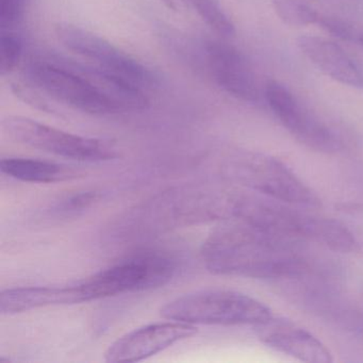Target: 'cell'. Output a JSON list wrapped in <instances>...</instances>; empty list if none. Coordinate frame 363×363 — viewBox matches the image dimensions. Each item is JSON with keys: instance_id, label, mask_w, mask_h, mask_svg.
<instances>
[{"instance_id": "obj_1", "label": "cell", "mask_w": 363, "mask_h": 363, "mask_svg": "<svg viewBox=\"0 0 363 363\" xmlns=\"http://www.w3.org/2000/svg\"><path fill=\"white\" fill-rule=\"evenodd\" d=\"M24 72L40 92L84 113L113 116L150 105L143 89L92 63L50 54L29 60Z\"/></svg>"}, {"instance_id": "obj_2", "label": "cell", "mask_w": 363, "mask_h": 363, "mask_svg": "<svg viewBox=\"0 0 363 363\" xmlns=\"http://www.w3.org/2000/svg\"><path fill=\"white\" fill-rule=\"evenodd\" d=\"M295 241L239 220L212 231L201 246V255L208 271L216 275L292 278L307 269Z\"/></svg>"}, {"instance_id": "obj_3", "label": "cell", "mask_w": 363, "mask_h": 363, "mask_svg": "<svg viewBox=\"0 0 363 363\" xmlns=\"http://www.w3.org/2000/svg\"><path fill=\"white\" fill-rule=\"evenodd\" d=\"M240 191L190 186L161 193L128 218V231L152 233L216 220L235 218Z\"/></svg>"}, {"instance_id": "obj_4", "label": "cell", "mask_w": 363, "mask_h": 363, "mask_svg": "<svg viewBox=\"0 0 363 363\" xmlns=\"http://www.w3.org/2000/svg\"><path fill=\"white\" fill-rule=\"evenodd\" d=\"M167 320L192 325H252L273 320L272 310L248 295L228 290L197 291L178 297L161 308Z\"/></svg>"}, {"instance_id": "obj_5", "label": "cell", "mask_w": 363, "mask_h": 363, "mask_svg": "<svg viewBox=\"0 0 363 363\" xmlns=\"http://www.w3.org/2000/svg\"><path fill=\"white\" fill-rule=\"evenodd\" d=\"M173 259L158 252H142L78 282L86 303L125 293L160 288L175 275Z\"/></svg>"}, {"instance_id": "obj_6", "label": "cell", "mask_w": 363, "mask_h": 363, "mask_svg": "<svg viewBox=\"0 0 363 363\" xmlns=\"http://www.w3.org/2000/svg\"><path fill=\"white\" fill-rule=\"evenodd\" d=\"M227 174L243 186L288 205L318 208L320 199L288 167L274 157L246 154L227 165Z\"/></svg>"}, {"instance_id": "obj_7", "label": "cell", "mask_w": 363, "mask_h": 363, "mask_svg": "<svg viewBox=\"0 0 363 363\" xmlns=\"http://www.w3.org/2000/svg\"><path fill=\"white\" fill-rule=\"evenodd\" d=\"M1 127L13 141L63 158L103 162L118 157L111 142L74 135L24 116H7Z\"/></svg>"}, {"instance_id": "obj_8", "label": "cell", "mask_w": 363, "mask_h": 363, "mask_svg": "<svg viewBox=\"0 0 363 363\" xmlns=\"http://www.w3.org/2000/svg\"><path fill=\"white\" fill-rule=\"evenodd\" d=\"M55 33L67 50L92 65L121 76L143 90L158 86V76L150 67L104 38L69 23H59L55 27Z\"/></svg>"}, {"instance_id": "obj_9", "label": "cell", "mask_w": 363, "mask_h": 363, "mask_svg": "<svg viewBox=\"0 0 363 363\" xmlns=\"http://www.w3.org/2000/svg\"><path fill=\"white\" fill-rule=\"evenodd\" d=\"M197 333L195 325L169 320L135 329L118 337L105 354L107 362H138L155 356Z\"/></svg>"}, {"instance_id": "obj_10", "label": "cell", "mask_w": 363, "mask_h": 363, "mask_svg": "<svg viewBox=\"0 0 363 363\" xmlns=\"http://www.w3.org/2000/svg\"><path fill=\"white\" fill-rule=\"evenodd\" d=\"M203 54L208 72L222 90L247 103L258 101L256 78L240 52L223 42L208 41Z\"/></svg>"}, {"instance_id": "obj_11", "label": "cell", "mask_w": 363, "mask_h": 363, "mask_svg": "<svg viewBox=\"0 0 363 363\" xmlns=\"http://www.w3.org/2000/svg\"><path fill=\"white\" fill-rule=\"evenodd\" d=\"M262 343L277 352L308 363H330V350L315 335L288 320H269L257 326Z\"/></svg>"}, {"instance_id": "obj_12", "label": "cell", "mask_w": 363, "mask_h": 363, "mask_svg": "<svg viewBox=\"0 0 363 363\" xmlns=\"http://www.w3.org/2000/svg\"><path fill=\"white\" fill-rule=\"evenodd\" d=\"M296 44L308 60L324 75L352 88H363V72L335 42L315 35H301Z\"/></svg>"}, {"instance_id": "obj_13", "label": "cell", "mask_w": 363, "mask_h": 363, "mask_svg": "<svg viewBox=\"0 0 363 363\" xmlns=\"http://www.w3.org/2000/svg\"><path fill=\"white\" fill-rule=\"evenodd\" d=\"M84 303L79 284L67 286H23L0 293V312L3 315L22 313L50 306Z\"/></svg>"}, {"instance_id": "obj_14", "label": "cell", "mask_w": 363, "mask_h": 363, "mask_svg": "<svg viewBox=\"0 0 363 363\" xmlns=\"http://www.w3.org/2000/svg\"><path fill=\"white\" fill-rule=\"evenodd\" d=\"M0 169L6 175L31 184H55L78 177V172L67 165L30 158H5Z\"/></svg>"}, {"instance_id": "obj_15", "label": "cell", "mask_w": 363, "mask_h": 363, "mask_svg": "<svg viewBox=\"0 0 363 363\" xmlns=\"http://www.w3.org/2000/svg\"><path fill=\"white\" fill-rule=\"evenodd\" d=\"M265 99L278 120L292 133L307 111L298 105L292 93L276 80H269L265 84Z\"/></svg>"}, {"instance_id": "obj_16", "label": "cell", "mask_w": 363, "mask_h": 363, "mask_svg": "<svg viewBox=\"0 0 363 363\" xmlns=\"http://www.w3.org/2000/svg\"><path fill=\"white\" fill-rule=\"evenodd\" d=\"M197 12L201 20L218 35L230 38L235 35V27L220 0H186Z\"/></svg>"}, {"instance_id": "obj_17", "label": "cell", "mask_w": 363, "mask_h": 363, "mask_svg": "<svg viewBox=\"0 0 363 363\" xmlns=\"http://www.w3.org/2000/svg\"><path fill=\"white\" fill-rule=\"evenodd\" d=\"M278 18L292 27H305L316 24L320 14L301 0H272Z\"/></svg>"}, {"instance_id": "obj_18", "label": "cell", "mask_w": 363, "mask_h": 363, "mask_svg": "<svg viewBox=\"0 0 363 363\" xmlns=\"http://www.w3.org/2000/svg\"><path fill=\"white\" fill-rule=\"evenodd\" d=\"M23 55V42L12 30H3L0 37V72L5 76L11 73L20 63Z\"/></svg>"}, {"instance_id": "obj_19", "label": "cell", "mask_w": 363, "mask_h": 363, "mask_svg": "<svg viewBox=\"0 0 363 363\" xmlns=\"http://www.w3.org/2000/svg\"><path fill=\"white\" fill-rule=\"evenodd\" d=\"M28 0H0V26L3 30H11L24 16Z\"/></svg>"}, {"instance_id": "obj_20", "label": "cell", "mask_w": 363, "mask_h": 363, "mask_svg": "<svg viewBox=\"0 0 363 363\" xmlns=\"http://www.w3.org/2000/svg\"><path fill=\"white\" fill-rule=\"evenodd\" d=\"M99 196L96 192H82L72 195L65 201H61L56 207L57 213L75 214L90 208L93 203L99 201Z\"/></svg>"}, {"instance_id": "obj_21", "label": "cell", "mask_w": 363, "mask_h": 363, "mask_svg": "<svg viewBox=\"0 0 363 363\" xmlns=\"http://www.w3.org/2000/svg\"><path fill=\"white\" fill-rule=\"evenodd\" d=\"M316 24L326 31L329 35L342 40V41H350L354 39V33L352 27L344 21L331 16H318Z\"/></svg>"}, {"instance_id": "obj_22", "label": "cell", "mask_w": 363, "mask_h": 363, "mask_svg": "<svg viewBox=\"0 0 363 363\" xmlns=\"http://www.w3.org/2000/svg\"><path fill=\"white\" fill-rule=\"evenodd\" d=\"M169 9L176 11L178 10V0H161Z\"/></svg>"}, {"instance_id": "obj_23", "label": "cell", "mask_w": 363, "mask_h": 363, "mask_svg": "<svg viewBox=\"0 0 363 363\" xmlns=\"http://www.w3.org/2000/svg\"><path fill=\"white\" fill-rule=\"evenodd\" d=\"M359 41H360L361 46H362V48H363V37H361L360 40H359Z\"/></svg>"}]
</instances>
